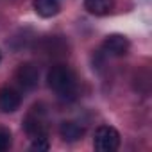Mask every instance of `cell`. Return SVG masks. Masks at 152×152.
I'll return each mask as SVG.
<instances>
[{"instance_id":"cell-4","label":"cell","mask_w":152,"mask_h":152,"mask_svg":"<svg viewBox=\"0 0 152 152\" xmlns=\"http://www.w3.org/2000/svg\"><path fill=\"white\" fill-rule=\"evenodd\" d=\"M15 79L23 90H34L38 86V81H39V70L32 63H22L16 68Z\"/></svg>"},{"instance_id":"cell-11","label":"cell","mask_w":152,"mask_h":152,"mask_svg":"<svg viewBox=\"0 0 152 152\" xmlns=\"http://www.w3.org/2000/svg\"><path fill=\"white\" fill-rule=\"evenodd\" d=\"M9 145H11V136H9V132L0 131V152L6 150Z\"/></svg>"},{"instance_id":"cell-3","label":"cell","mask_w":152,"mask_h":152,"mask_svg":"<svg viewBox=\"0 0 152 152\" xmlns=\"http://www.w3.org/2000/svg\"><path fill=\"white\" fill-rule=\"evenodd\" d=\"M23 129L31 136V140L47 136V120H45V111L41 109V106H34L31 109V113L23 120Z\"/></svg>"},{"instance_id":"cell-7","label":"cell","mask_w":152,"mask_h":152,"mask_svg":"<svg viewBox=\"0 0 152 152\" xmlns=\"http://www.w3.org/2000/svg\"><path fill=\"white\" fill-rule=\"evenodd\" d=\"M59 134L64 141L73 143V141H79L84 136V127L79 125L77 122H63L59 127Z\"/></svg>"},{"instance_id":"cell-1","label":"cell","mask_w":152,"mask_h":152,"mask_svg":"<svg viewBox=\"0 0 152 152\" xmlns=\"http://www.w3.org/2000/svg\"><path fill=\"white\" fill-rule=\"evenodd\" d=\"M47 84L54 90L61 99L72 100L77 93V79L70 66L66 64H54L47 73Z\"/></svg>"},{"instance_id":"cell-8","label":"cell","mask_w":152,"mask_h":152,"mask_svg":"<svg viewBox=\"0 0 152 152\" xmlns=\"http://www.w3.org/2000/svg\"><path fill=\"white\" fill-rule=\"evenodd\" d=\"M32 7L38 13V16H41V18H52L61 11L59 0H34Z\"/></svg>"},{"instance_id":"cell-10","label":"cell","mask_w":152,"mask_h":152,"mask_svg":"<svg viewBox=\"0 0 152 152\" xmlns=\"http://www.w3.org/2000/svg\"><path fill=\"white\" fill-rule=\"evenodd\" d=\"M32 150H48V140L47 136H41V138H34L32 140V145H31Z\"/></svg>"},{"instance_id":"cell-9","label":"cell","mask_w":152,"mask_h":152,"mask_svg":"<svg viewBox=\"0 0 152 152\" xmlns=\"http://www.w3.org/2000/svg\"><path fill=\"white\" fill-rule=\"evenodd\" d=\"M115 2L113 0H84V9L95 16H106L113 11Z\"/></svg>"},{"instance_id":"cell-2","label":"cell","mask_w":152,"mask_h":152,"mask_svg":"<svg viewBox=\"0 0 152 152\" xmlns=\"http://www.w3.org/2000/svg\"><path fill=\"white\" fill-rule=\"evenodd\" d=\"M93 147L99 152H115L120 147V132L111 125H100L93 134Z\"/></svg>"},{"instance_id":"cell-6","label":"cell","mask_w":152,"mask_h":152,"mask_svg":"<svg viewBox=\"0 0 152 152\" xmlns=\"http://www.w3.org/2000/svg\"><path fill=\"white\" fill-rule=\"evenodd\" d=\"M22 104V95L11 88V86H4L0 88V111L2 113H15Z\"/></svg>"},{"instance_id":"cell-5","label":"cell","mask_w":152,"mask_h":152,"mask_svg":"<svg viewBox=\"0 0 152 152\" xmlns=\"http://www.w3.org/2000/svg\"><path fill=\"white\" fill-rule=\"evenodd\" d=\"M129 47H131L129 39H127L125 36H122V34H109V36L104 39V43H102L104 52L109 54V56H115V57L125 56V54L129 52Z\"/></svg>"}]
</instances>
